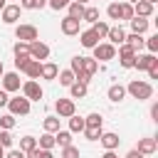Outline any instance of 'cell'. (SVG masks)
<instances>
[{
	"label": "cell",
	"instance_id": "53",
	"mask_svg": "<svg viewBox=\"0 0 158 158\" xmlns=\"http://www.w3.org/2000/svg\"><path fill=\"white\" fill-rule=\"evenodd\" d=\"M0 158H5V148L2 146H0Z\"/></svg>",
	"mask_w": 158,
	"mask_h": 158
},
{
	"label": "cell",
	"instance_id": "32",
	"mask_svg": "<svg viewBox=\"0 0 158 158\" xmlns=\"http://www.w3.org/2000/svg\"><path fill=\"white\" fill-rule=\"evenodd\" d=\"M57 77H59V84H62V86H69V84H74V81H77L72 69H62V72H57Z\"/></svg>",
	"mask_w": 158,
	"mask_h": 158
},
{
	"label": "cell",
	"instance_id": "56",
	"mask_svg": "<svg viewBox=\"0 0 158 158\" xmlns=\"http://www.w3.org/2000/svg\"><path fill=\"white\" fill-rule=\"evenodd\" d=\"M148 2H151V5H156V2H158V0H148Z\"/></svg>",
	"mask_w": 158,
	"mask_h": 158
},
{
	"label": "cell",
	"instance_id": "4",
	"mask_svg": "<svg viewBox=\"0 0 158 158\" xmlns=\"http://www.w3.org/2000/svg\"><path fill=\"white\" fill-rule=\"evenodd\" d=\"M12 52H15V67L22 72V67L30 62V42H17L12 47Z\"/></svg>",
	"mask_w": 158,
	"mask_h": 158
},
{
	"label": "cell",
	"instance_id": "7",
	"mask_svg": "<svg viewBox=\"0 0 158 158\" xmlns=\"http://www.w3.org/2000/svg\"><path fill=\"white\" fill-rule=\"evenodd\" d=\"M15 37L20 42H35L40 35H37V27L35 25H17L15 27Z\"/></svg>",
	"mask_w": 158,
	"mask_h": 158
},
{
	"label": "cell",
	"instance_id": "37",
	"mask_svg": "<svg viewBox=\"0 0 158 158\" xmlns=\"http://www.w3.org/2000/svg\"><path fill=\"white\" fill-rule=\"evenodd\" d=\"M0 128H2V131L15 128V116H12V114H2V116H0Z\"/></svg>",
	"mask_w": 158,
	"mask_h": 158
},
{
	"label": "cell",
	"instance_id": "51",
	"mask_svg": "<svg viewBox=\"0 0 158 158\" xmlns=\"http://www.w3.org/2000/svg\"><path fill=\"white\" fill-rule=\"evenodd\" d=\"M101 158H118V156H116V151H104Z\"/></svg>",
	"mask_w": 158,
	"mask_h": 158
},
{
	"label": "cell",
	"instance_id": "46",
	"mask_svg": "<svg viewBox=\"0 0 158 158\" xmlns=\"http://www.w3.org/2000/svg\"><path fill=\"white\" fill-rule=\"evenodd\" d=\"M5 158H25V153H22L20 148H12V151H7V153H5Z\"/></svg>",
	"mask_w": 158,
	"mask_h": 158
},
{
	"label": "cell",
	"instance_id": "39",
	"mask_svg": "<svg viewBox=\"0 0 158 158\" xmlns=\"http://www.w3.org/2000/svg\"><path fill=\"white\" fill-rule=\"evenodd\" d=\"M121 5V20H131L133 17V5L131 2H118Z\"/></svg>",
	"mask_w": 158,
	"mask_h": 158
},
{
	"label": "cell",
	"instance_id": "28",
	"mask_svg": "<svg viewBox=\"0 0 158 158\" xmlns=\"http://www.w3.org/2000/svg\"><path fill=\"white\" fill-rule=\"evenodd\" d=\"M69 91H72V99H84L86 96V84L74 81V84H69Z\"/></svg>",
	"mask_w": 158,
	"mask_h": 158
},
{
	"label": "cell",
	"instance_id": "26",
	"mask_svg": "<svg viewBox=\"0 0 158 158\" xmlns=\"http://www.w3.org/2000/svg\"><path fill=\"white\" fill-rule=\"evenodd\" d=\"M54 146H57V143H54V133H47V131H44V133L40 136V141H37V148H44V151H52Z\"/></svg>",
	"mask_w": 158,
	"mask_h": 158
},
{
	"label": "cell",
	"instance_id": "8",
	"mask_svg": "<svg viewBox=\"0 0 158 158\" xmlns=\"http://www.w3.org/2000/svg\"><path fill=\"white\" fill-rule=\"evenodd\" d=\"M54 111H57V116H59V118H69L72 114H77V106H74V101H72V99H57Z\"/></svg>",
	"mask_w": 158,
	"mask_h": 158
},
{
	"label": "cell",
	"instance_id": "15",
	"mask_svg": "<svg viewBox=\"0 0 158 158\" xmlns=\"http://www.w3.org/2000/svg\"><path fill=\"white\" fill-rule=\"evenodd\" d=\"M22 72H25L30 79H40V74H42V62H37V59L30 57V62L22 67Z\"/></svg>",
	"mask_w": 158,
	"mask_h": 158
},
{
	"label": "cell",
	"instance_id": "47",
	"mask_svg": "<svg viewBox=\"0 0 158 158\" xmlns=\"http://www.w3.org/2000/svg\"><path fill=\"white\" fill-rule=\"evenodd\" d=\"M7 99H10V96H7V91H5V89H0V106H7Z\"/></svg>",
	"mask_w": 158,
	"mask_h": 158
},
{
	"label": "cell",
	"instance_id": "42",
	"mask_svg": "<svg viewBox=\"0 0 158 158\" xmlns=\"http://www.w3.org/2000/svg\"><path fill=\"white\" fill-rule=\"evenodd\" d=\"M12 141H15V138H12V133H10V131H0V146H2V148H10V146H12Z\"/></svg>",
	"mask_w": 158,
	"mask_h": 158
},
{
	"label": "cell",
	"instance_id": "29",
	"mask_svg": "<svg viewBox=\"0 0 158 158\" xmlns=\"http://www.w3.org/2000/svg\"><path fill=\"white\" fill-rule=\"evenodd\" d=\"M69 131H72V133H81V131H84V118L77 116V114H72V116H69Z\"/></svg>",
	"mask_w": 158,
	"mask_h": 158
},
{
	"label": "cell",
	"instance_id": "2",
	"mask_svg": "<svg viewBox=\"0 0 158 158\" xmlns=\"http://www.w3.org/2000/svg\"><path fill=\"white\" fill-rule=\"evenodd\" d=\"M7 109H10L12 116H27V114H30V99H25V96H12V99H7Z\"/></svg>",
	"mask_w": 158,
	"mask_h": 158
},
{
	"label": "cell",
	"instance_id": "36",
	"mask_svg": "<svg viewBox=\"0 0 158 158\" xmlns=\"http://www.w3.org/2000/svg\"><path fill=\"white\" fill-rule=\"evenodd\" d=\"M81 20H86V22H96L99 20V7H84V15H81Z\"/></svg>",
	"mask_w": 158,
	"mask_h": 158
},
{
	"label": "cell",
	"instance_id": "23",
	"mask_svg": "<svg viewBox=\"0 0 158 158\" xmlns=\"http://www.w3.org/2000/svg\"><path fill=\"white\" fill-rule=\"evenodd\" d=\"M84 128H101L104 131V118H101V114H89L86 118H84Z\"/></svg>",
	"mask_w": 158,
	"mask_h": 158
},
{
	"label": "cell",
	"instance_id": "30",
	"mask_svg": "<svg viewBox=\"0 0 158 158\" xmlns=\"http://www.w3.org/2000/svg\"><path fill=\"white\" fill-rule=\"evenodd\" d=\"M54 143H57V146H62V148H64V146H69V143H72V131H62V128H59V131L54 133Z\"/></svg>",
	"mask_w": 158,
	"mask_h": 158
},
{
	"label": "cell",
	"instance_id": "11",
	"mask_svg": "<svg viewBox=\"0 0 158 158\" xmlns=\"http://www.w3.org/2000/svg\"><path fill=\"white\" fill-rule=\"evenodd\" d=\"M20 10H22L20 5H5V7L0 10V12H2V22H5V25H15V22L20 20Z\"/></svg>",
	"mask_w": 158,
	"mask_h": 158
},
{
	"label": "cell",
	"instance_id": "9",
	"mask_svg": "<svg viewBox=\"0 0 158 158\" xmlns=\"http://www.w3.org/2000/svg\"><path fill=\"white\" fill-rule=\"evenodd\" d=\"M0 79H2V89H5L7 94H10V91H20V86H22V84H20V74H17V72H5Z\"/></svg>",
	"mask_w": 158,
	"mask_h": 158
},
{
	"label": "cell",
	"instance_id": "45",
	"mask_svg": "<svg viewBox=\"0 0 158 158\" xmlns=\"http://www.w3.org/2000/svg\"><path fill=\"white\" fill-rule=\"evenodd\" d=\"M146 72H148V77H151V79H158V59H156V62H153Z\"/></svg>",
	"mask_w": 158,
	"mask_h": 158
},
{
	"label": "cell",
	"instance_id": "25",
	"mask_svg": "<svg viewBox=\"0 0 158 158\" xmlns=\"http://www.w3.org/2000/svg\"><path fill=\"white\" fill-rule=\"evenodd\" d=\"M57 72H59V67L54 64V62H44L42 64V79H57Z\"/></svg>",
	"mask_w": 158,
	"mask_h": 158
},
{
	"label": "cell",
	"instance_id": "5",
	"mask_svg": "<svg viewBox=\"0 0 158 158\" xmlns=\"http://www.w3.org/2000/svg\"><path fill=\"white\" fill-rule=\"evenodd\" d=\"M138 52H133V47L131 44H118V62H121V67L123 69H133V57H136Z\"/></svg>",
	"mask_w": 158,
	"mask_h": 158
},
{
	"label": "cell",
	"instance_id": "27",
	"mask_svg": "<svg viewBox=\"0 0 158 158\" xmlns=\"http://www.w3.org/2000/svg\"><path fill=\"white\" fill-rule=\"evenodd\" d=\"M42 126H44L47 133H57V131H59V116H44Z\"/></svg>",
	"mask_w": 158,
	"mask_h": 158
},
{
	"label": "cell",
	"instance_id": "52",
	"mask_svg": "<svg viewBox=\"0 0 158 158\" xmlns=\"http://www.w3.org/2000/svg\"><path fill=\"white\" fill-rule=\"evenodd\" d=\"M5 74V67H2V59H0V77Z\"/></svg>",
	"mask_w": 158,
	"mask_h": 158
},
{
	"label": "cell",
	"instance_id": "19",
	"mask_svg": "<svg viewBox=\"0 0 158 158\" xmlns=\"http://www.w3.org/2000/svg\"><path fill=\"white\" fill-rule=\"evenodd\" d=\"M128 22H131V32H136V35H143V32L148 30V25H151L148 17H138V15H133Z\"/></svg>",
	"mask_w": 158,
	"mask_h": 158
},
{
	"label": "cell",
	"instance_id": "16",
	"mask_svg": "<svg viewBox=\"0 0 158 158\" xmlns=\"http://www.w3.org/2000/svg\"><path fill=\"white\" fill-rule=\"evenodd\" d=\"M99 141H101V146H104L106 151H116V148H118V143H121L118 133H101V136H99Z\"/></svg>",
	"mask_w": 158,
	"mask_h": 158
},
{
	"label": "cell",
	"instance_id": "35",
	"mask_svg": "<svg viewBox=\"0 0 158 158\" xmlns=\"http://www.w3.org/2000/svg\"><path fill=\"white\" fill-rule=\"evenodd\" d=\"M91 32H94L99 40H104V37H106V32H109V25H106V22H101V20H96V22L91 25Z\"/></svg>",
	"mask_w": 158,
	"mask_h": 158
},
{
	"label": "cell",
	"instance_id": "54",
	"mask_svg": "<svg viewBox=\"0 0 158 158\" xmlns=\"http://www.w3.org/2000/svg\"><path fill=\"white\" fill-rule=\"evenodd\" d=\"M74 2H81V5H86V2H89V0H74Z\"/></svg>",
	"mask_w": 158,
	"mask_h": 158
},
{
	"label": "cell",
	"instance_id": "48",
	"mask_svg": "<svg viewBox=\"0 0 158 158\" xmlns=\"http://www.w3.org/2000/svg\"><path fill=\"white\" fill-rule=\"evenodd\" d=\"M126 158H146V156H143V153H138V151L133 148V151H128V153H126Z\"/></svg>",
	"mask_w": 158,
	"mask_h": 158
},
{
	"label": "cell",
	"instance_id": "24",
	"mask_svg": "<svg viewBox=\"0 0 158 158\" xmlns=\"http://www.w3.org/2000/svg\"><path fill=\"white\" fill-rule=\"evenodd\" d=\"M99 44V37L91 32V30H84L81 32V47H86V49H94Z\"/></svg>",
	"mask_w": 158,
	"mask_h": 158
},
{
	"label": "cell",
	"instance_id": "1",
	"mask_svg": "<svg viewBox=\"0 0 158 158\" xmlns=\"http://www.w3.org/2000/svg\"><path fill=\"white\" fill-rule=\"evenodd\" d=\"M126 94H131V96L138 99V101H146V99L153 96V86H151L148 81H143V79H133V81H128Z\"/></svg>",
	"mask_w": 158,
	"mask_h": 158
},
{
	"label": "cell",
	"instance_id": "31",
	"mask_svg": "<svg viewBox=\"0 0 158 158\" xmlns=\"http://www.w3.org/2000/svg\"><path fill=\"white\" fill-rule=\"evenodd\" d=\"M67 10H69V17H74V20H81V15H84V5L81 2H69L67 5Z\"/></svg>",
	"mask_w": 158,
	"mask_h": 158
},
{
	"label": "cell",
	"instance_id": "6",
	"mask_svg": "<svg viewBox=\"0 0 158 158\" xmlns=\"http://www.w3.org/2000/svg\"><path fill=\"white\" fill-rule=\"evenodd\" d=\"M42 94H44V91H42V86H40L35 79H27V81L22 84V96H25V99H30V101H40Z\"/></svg>",
	"mask_w": 158,
	"mask_h": 158
},
{
	"label": "cell",
	"instance_id": "49",
	"mask_svg": "<svg viewBox=\"0 0 158 158\" xmlns=\"http://www.w3.org/2000/svg\"><path fill=\"white\" fill-rule=\"evenodd\" d=\"M37 158H54V156H52V151H44V148H40Z\"/></svg>",
	"mask_w": 158,
	"mask_h": 158
},
{
	"label": "cell",
	"instance_id": "21",
	"mask_svg": "<svg viewBox=\"0 0 158 158\" xmlns=\"http://www.w3.org/2000/svg\"><path fill=\"white\" fill-rule=\"evenodd\" d=\"M109 99H111L114 104L123 101V99H126V86H121V84H111V86H109Z\"/></svg>",
	"mask_w": 158,
	"mask_h": 158
},
{
	"label": "cell",
	"instance_id": "13",
	"mask_svg": "<svg viewBox=\"0 0 158 158\" xmlns=\"http://www.w3.org/2000/svg\"><path fill=\"white\" fill-rule=\"evenodd\" d=\"M106 40H109L111 44H123V40H126V32H123V27H121V25H114V27H109V32H106Z\"/></svg>",
	"mask_w": 158,
	"mask_h": 158
},
{
	"label": "cell",
	"instance_id": "12",
	"mask_svg": "<svg viewBox=\"0 0 158 158\" xmlns=\"http://www.w3.org/2000/svg\"><path fill=\"white\" fill-rule=\"evenodd\" d=\"M153 62H156V54H151V52H148V54H136V57H133V69L146 72Z\"/></svg>",
	"mask_w": 158,
	"mask_h": 158
},
{
	"label": "cell",
	"instance_id": "10",
	"mask_svg": "<svg viewBox=\"0 0 158 158\" xmlns=\"http://www.w3.org/2000/svg\"><path fill=\"white\" fill-rule=\"evenodd\" d=\"M30 57H32V59H37V62H42V59H47V57H49V47H47L44 42H40V40L30 42Z\"/></svg>",
	"mask_w": 158,
	"mask_h": 158
},
{
	"label": "cell",
	"instance_id": "18",
	"mask_svg": "<svg viewBox=\"0 0 158 158\" xmlns=\"http://www.w3.org/2000/svg\"><path fill=\"white\" fill-rule=\"evenodd\" d=\"M79 22H81V20H74V17L67 15V17L62 20V32L69 35V37H72V35H79Z\"/></svg>",
	"mask_w": 158,
	"mask_h": 158
},
{
	"label": "cell",
	"instance_id": "22",
	"mask_svg": "<svg viewBox=\"0 0 158 158\" xmlns=\"http://www.w3.org/2000/svg\"><path fill=\"white\" fill-rule=\"evenodd\" d=\"M96 69H99V62H96L94 57H81V72H84V74L94 77V74H96Z\"/></svg>",
	"mask_w": 158,
	"mask_h": 158
},
{
	"label": "cell",
	"instance_id": "14",
	"mask_svg": "<svg viewBox=\"0 0 158 158\" xmlns=\"http://www.w3.org/2000/svg\"><path fill=\"white\" fill-rule=\"evenodd\" d=\"M156 148H158L156 138H138V146H136V151H138V153H143V156H153V153H156Z\"/></svg>",
	"mask_w": 158,
	"mask_h": 158
},
{
	"label": "cell",
	"instance_id": "50",
	"mask_svg": "<svg viewBox=\"0 0 158 158\" xmlns=\"http://www.w3.org/2000/svg\"><path fill=\"white\" fill-rule=\"evenodd\" d=\"M151 118H153V121H158V104H153V106H151Z\"/></svg>",
	"mask_w": 158,
	"mask_h": 158
},
{
	"label": "cell",
	"instance_id": "41",
	"mask_svg": "<svg viewBox=\"0 0 158 158\" xmlns=\"http://www.w3.org/2000/svg\"><path fill=\"white\" fill-rule=\"evenodd\" d=\"M81 133L86 136V141H99V136H101L104 131H101V128H84Z\"/></svg>",
	"mask_w": 158,
	"mask_h": 158
},
{
	"label": "cell",
	"instance_id": "44",
	"mask_svg": "<svg viewBox=\"0 0 158 158\" xmlns=\"http://www.w3.org/2000/svg\"><path fill=\"white\" fill-rule=\"evenodd\" d=\"M69 2H72V0H47V5H49L52 10H64Z\"/></svg>",
	"mask_w": 158,
	"mask_h": 158
},
{
	"label": "cell",
	"instance_id": "34",
	"mask_svg": "<svg viewBox=\"0 0 158 158\" xmlns=\"http://www.w3.org/2000/svg\"><path fill=\"white\" fill-rule=\"evenodd\" d=\"M44 5H47V0H20L22 10H42Z\"/></svg>",
	"mask_w": 158,
	"mask_h": 158
},
{
	"label": "cell",
	"instance_id": "55",
	"mask_svg": "<svg viewBox=\"0 0 158 158\" xmlns=\"http://www.w3.org/2000/svg\"><path fill=\"white\" fill-rule=\"evenodd\" d=\"M2 7H5V0H0V10H2Z\"/></svg>",
	"mask_w": 158,
	"mask_h": 158
},
{
	"label": "cell",
	"instance_id": "57",
	"mask_svg": "<svg viewBox=\"0 0 158 158\" xmlns=\"http://www.w3.org/2000/svg\"><path fill=\"white\" fill-rule=\"evenodd\" d=\"M128 2H131V5H133V2H136V0H128Z\"/></svg>",
	"mask_w": 158,
	"mask_h": 158
},
{
	"label": "cell",
	"instance_id": "40",
	"mask_svg": "<svg viewBox=\"0 0 158 158\" xmlns=\"http://www.w3.org/2000/svg\"><path fill=\"white\" fill-rule=\"evenodd\" d=\"M62 158H79V148L72 146V143L64 146V148H62Z\"/></svg>",
	"mask_w": 158,
	"mask_h": 158
},
{
	"label": "cell",
	"instance_id": "38",
	"mask_svg": "<svg viewBox=\"0 0 158 158\" xmlns=\"http://www.w3.org/2000/svg\"><path fill=\"white\" fill-rule=\"evenodd\" d=\"M106 15H109L111 20H121V5H118V2H111V5L106 7Z\"/></svg>",
	"mask_w": 158,
	"mask_h": 158
},
{
	"label": "cell",
	"instance_id": "43",
	"mask_svg": "<svg viewBox=\"0 0 158 158\" xmlns=\"http://www.w3.org/2000/svg\"><path fill=\"white\" fill-rule=\"evenodd\" d=\"M146 47H148V52H151V54H156V52H158V35L148 37V40H146Z\"/></svg>",
	"mask_w": 158,
	"mask_h": 158
},
{
	"label": "cell",
	"instance_id": "3",
	"mask_svg": "<svg viewBox=\"0 0 158 158\" xmlns=\"http://www.w3.org/2000/svg\"><path fill=\"white\" fill-rule=\"evenodd\" d=\"M94 59H99V62L116 59V44H111V42H99V44L94 47Z\"/></svg>",
	"mask_w": 158,
	"mask_h": 158
},
{
	"label": "cell",
	"instance_id": "33",
	"mask_svg": "<svg viewBox=\"0 0 158 158\" xmlns=\"http://www.w3.org/2000/svg\"><path fill=\"white\" fill-rule=\"evenodd\" d=\"M32 148H37V138H35V136H22V138H20V151L27 153V151H32Z\"/></svg>",
	"mask_w": 158,
	"mask_h": 158
},
{
	"label": "cell",
	"instance_id": "20",
	"mask_svg": "<svg viewBox=\"0 0 158 158\" xmlns=\"http://www.w3.org/2000/svg\"><path fill=\"white\" fill-rule=\"evenodd\" d=\"M126 44H131L133 47V52H141L143 47H146V40H143V35H136V32H131V35H126V40H123Z\"/></svg>",
	"mask_w": 158,
	"mask_h": 158
},
{
	"label": "cell",
	"instance_id": "17",
	"mask_svg": "<svg viewBox=\"0 0 158 158\" xmlns=\"http://www.w3.org/2000/svg\"><path fill=\"white\" fill-rule=\"evenodd\" d=\"M133 15H138V17H151V15H153V5H151L148 0H136V2H133Z\"/></svg>",
	"mask_w": 158,
	"mask_h": 158
}]
</instances>
